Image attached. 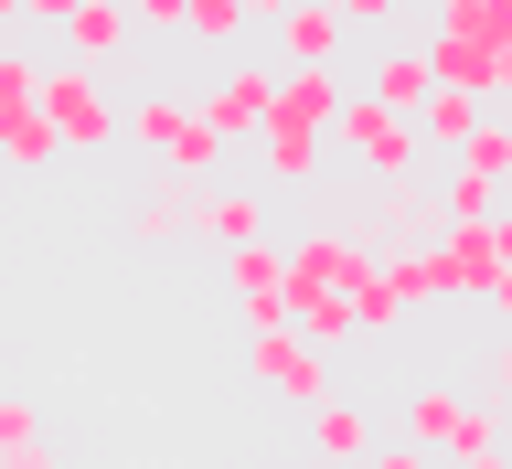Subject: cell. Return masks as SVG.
Instances as JSON below:
<instances>
[{"instance_id":"8","label":"cell","mask_w":512,"mask_h":469,"mask_svg":"<svg viewBox=\"0 0 512 469\" xmlns=\"http://www.w3.org/2000/svg\"><path fill=\"white\" fill-rule=\"evenodd\" d=\"M54 32H64V64H86V75H107V64L139 43V32H128V0H75Z\"/></svg>"},{"instance_id":"5","label":"cell","mask_w":512,"mask_h":469,"mask_svg":"<svg viewBox=\"0 0 512 469\" xmlns=\"http://www.w3.org/2000/svg\"><path fill=\"white\" fill-rule=\"evenodd\" d=\"M246 374L267 384L278 406H299V416H310L320 395H342V384H331V352H310L288 320H278V331H246Z\"/></svg>"},{"instance_id":"19","label":"cell","mask_w":512,"mask_h":469,"mask_svg":"<svg viewBox=\"0 0 512 469\" xmlns=\"http://www.w3.org/2000/svg\"><path fill=\"white\" fill-rule=\"evenodd\" d=\"M0 469H54V448H43V406H32V395H0Z\"/></svg>"},{"instance_id":"13","label":"cell","mask_w":512,"mask_h":469,"mask_svg":"<svg viewBox=\"0 0 512 469\" xmlns=\"http://www.w3.org/2000/svg\"><path fill=\"white\" fill-rule=\"evenodd\" d=\"M256 150H267V182H278V192H310L320 160H331V128H278V118H256Z\"/></svg>"},{"instance_id":"30","label":"cell","mask_w":512,"mask_h":469,"mask_svg":"<svg viewBox=\"0 0 512 469\" xmlns=\"http://www.w3.org/2000/svg\"><path fill=\"white\" fill-rule=\"evenodd\" d=\"M0 43H11V22H0Z\"/></svg>"},{"instance_id":"10","label":"cell","mask_w":512,"mask_h":469,"mask_svg":"<svg viewBox=\"0 0 512 469\" xmlns=\"http://www.w3.org/2000/svg\"><path fill=\"white\" fill-rule=\"evenodd\" d=\"M224 288H235V310H246V331H278V310H288L278 246H235V256H224Z\"/></svg>"},{"instance_id":"26","label":"cell","mask_w":512,"mask_h":469,"mask_svg":"<svg viewBox=\"0 0 512 469\" xmlns=\"http://www.w3.org/2000/svg\"><path fill=\"white\" fill-rule=\"evenodd\" d=\"M331 11H342V22H395L406 0H331Z\"/></svg>"},{"instance_id":"3","label":"cell","mask_w":512,"mask_h":469,"mask_svg":"<svg viewBox=\"0 0 512 469\" xmlns=\"http://www.w3.org/2000/svg\"><path fill=\"white\" fill-rule=\"evenodd\" d=\"M331 139L352 150V171H363V182H416V171H427V150H416V118H395V107H363V96H342V107H331Z\"/></svg>"},{"instance_id":"18","label":"cell","mask_w":512,"mask_h":469,"mask_svg":"<svg viewBox=\"0 0 512 469\" xmlns=\"http://www.w3.org/2000/svg\"><path fill=\"white\" fill-rule=\"evenodd\" d=\"M128 235H139V246H182V235H192V203H182V192H171V182H150V192H139V203H128Z\"/></svg>"},{"instance_id":"24","label":"cell","mask_w":512,"mask_h":469,"mask_svg":"<svg viewBox=\"0 0 512 469\" xmlns=\"http://www.w3.org/2000/svg\"><path fill=\"white\" fill-rule=\"evenodd\" d=\"M182 11L192 0H128V32H171V43H182Z\"/></svg>"},{"instance_id":"11","label":"cell","mask_w":512,"mask_h":469,"mask_svg":"<svg viewBox=\"0 0 512 469\" xmlns=\"http://www.w3.org/2000/svg\"><path fill=\"white\" fill-rule=\"evenodd\" d=\"M342 43H352V22L331 0H288L278 11V64H342Z\"/></svg>"},{"instance_id":"17","label":"cell","mask_w":512,"mask_h":469,"mask_svg":"<svg viewBox=\"0 0 512 469\" xmlns=\"http://www.w3.org/2000/svg\"><path fill=\"white\" fill-rule=\"evenodd\" d=\"M128 139H139V150H160V160H182V139H192V107L182 96H139V107H128Z\"/></svg>"},{"instance_id":"1","label":"cell","mask_w":512,"mask_h":469,"mask_svg":"<svg viewBox=\"0 0 512 469\" xmlns=\"http://www.w3.org/2000/svg\"><path fill=\"white\" fill-rule=\"evenodd\" d=\"M406 448H427V459H491V448H502V416L480 406V395L416 384L406 395Z\"/></svg>"},{"instance_id":"14","label":"cell","mask_w":512,"mask_h":469,"mask_svg":"<svg viewBox=\"0 0 512 469\" xmlns=\"http://www.w3.org/2000/svg\"><path fill=\"white\" fill-rule=\"evenodd\" d=\"M192 235H203V246H256V235H267V192H192Z\"/></svg>"},{"instance_id":"20","label":"cell","mask_w":512,"mask_h":469,"mask_svg":"<svg viewBox=\"0 0 512 469\" xmlns=\"http://www.w3.org/2000/svg\"><path fill=\"white\" fill-rule=\"evenodd\" d=\"M480 118H491V107H470V96H438V86H427V107H416V150H459Z\"/></svg>"},{"instance_id":"15","label":"cell","mask_w":512,"mask_h":469,"mask_svg":"<svg viewBox=\"0 0 512 469\" xmlns=\"http://www.w3.org/2000/svg\"><path fill=\"white\" fill-rule=\"evenodd\" d=\"M342 310H352V331H374V342H384V331H406V288H395V278H384V256H374V267H363V278H352L342 288Z\"/></svg>"},{"instance_id":"21","label":"cell","mask_w":512,"mask_h":469,"mask_svg":"<svg viewBox=\"0 0 512 469\" xmlns=\"http://www.w3.org/2000/svg\"><path fill=\"white\" fill-rule=\"evenodd\" d=\"M448 160H459V171H470V182H491V192H502V182H512V128H502V118H480L470 139H459V150H448Z\"/></svg>"},{"instance_id":"9","label":"cell","mask_w":512,"mask_h":469,"mask_svg":"<svg viewBox=\"0 0 512 469\" xmlns=\"http://www.w3.org/2000/svg\"><path fill=\"white\" fill-rule=\"evenodd\" d=\"M363 246H374V256H406V246H438V203H427V182H384L374 224H363Z\"/></svg>"},{"instance_id":"4","label":"cell","mask_w":512,"mask_h":469,"mask_svg":"<svg viewBox=\"0 0 512 469\" xmlns=\"http://www.w3.org/2000/svg\"><path fill=\"white\" fill-rule=\"evenodd\" d=\"M43 128H54V150H107L118 139V107H107V75H86V64H43Z\"/></svg>"},{"instance_id":"23","label":"cell","mask_w":512,"mask_h":469,"mask_svg":"<svg viewBox=\"0 0 512 469\" xmlns=\"http://www.w3.org/2000/svg\"><path fill=\"white\" fill-rule=\"evenodd\" d=\"M438 32H512V0H438Z\"/></svg>"},{"instance_id":"28","label":"cell","mask_w":512,"mask_h":469,"mask_svg":"<svg viewBox=\"0 0 512 469\" xmlns=\"http://www.w3.org/2000/svg\"><path fill=\"white\" fill-rule=\"evenodd\" d=\"M278 11H288V0H246V22H278Z\"/></svg>"},{"instance_id":"29","label":"cell","mask_w":512,"mask_h":469,"mask_svg":"<svg viewBox=\"0 0 512 469\" xmlns=\"http://www.w3.org/2000/svg\"><path fill=\"white\" fill-rule=\"evenodd\" d=\"M278 469H310V459H278Z\"/></svg>"},{"instance_id":"6","label":"cell","mask_w":512,"mask_h":469,"mask_svg":"<svg viewBox=\"0 0 512 469\" xmlns=\"http://www.w3.org/2000/svg\"><path fill=\"white\" fill-rule=\"evenodd\" d=\"M438 256H448V288H459V299H491V310L512 299V235H502V214H491V224H448Z\"/></svg>"},{"instance_id":"22","label":"cell","mask_w":512,"mask_h":469,"mask_svg":"<svg viewBox=\"0 0 512 469\" xmlns=\"http://www.w3.org/2000/svg\"><path fill=\"white\" fill-rule=\"evenodd\" d=\"M182 43H214V54H235V43H246V0H192V11H182Z\"/></svg>"},{"instance_id":"27","label":"cell","mask_w":512,"mask_h":469,"mask_svg":"<svg viewBox=\"0 0 512 469\" xmlns=\"http://www.w3.org/2000/svg\"><path fill=\"white\" fill-rule=\"evenodd\" d=\"M64 11H75V0H22V22H64Z\"/></svg>"},{"instance_id":"16","label":"cell","mask_w":512,"mask_h":469,"mask_svg":"<svg viewBox=\"0 0 512 469\" xmlns=\"http://www.w3.org/2000/svg\"><path fill=\"white\" fill-rule=\"evenodd\" d=\"M363 107H395V118H416V107H427V64H416V43L374 54V75H363Z\"/></svg>"},{"instance_id":"2","label":"cell","mask_w":512,"mask_h":469,"mask_svg":"<svg viewBox=\"0 0 512 469\" xmlns=\"http://www.w3.org/2000/svg\"><path fill=\"white\" fill-rule=\"evenodd\" d=\"M416 64H427V86H438V96L491 107V96L512 86V32H427V43H416Z\"/></svg>"},{"instance_id":"12","label":"cell","mask_w":512,"mask_h":469,"mask_svg":"<svg viewBox=\"0 0 512 469\" xmlns=\"http://www.w3.org/2000/svg\"><path fill=\"white\" fill-rule=\"evenodd\" d=\"M363 459H374L363 406H352V395H320V406H310V469H363Z\"/></svg>"},{"instance_id":"7","label":"cell","mask_w":512,"mask_h":469,"mask_svg":"<svg viewBox=\"0 0 512 469\" xmlns=\"http://www.w3.org/2000/svg\"><path fill=\"white\" fill-rule=\"evenodd\" d=\"M267 96H278V64H267V54H235V64L214 75V96L192 107V118L214 128V139H256V118H267Z\"/></svg>"},{"instance_id":"25","label":"cell","mask_w":512,"mask_h":469,"mask_svg":"<svg viewBox=\"0 0 512 469\" xmlns=\"http://www.w3.org/2000/svg\"><path fill=\"white\" fill-rule=\"evenodd\" d=\"M363 469H438V459H427V448H406V438H374V459H363Z\"/></svg>"}]
</instances>
